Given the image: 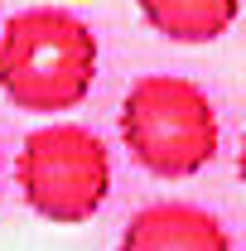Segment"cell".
I'll return each instance as SVG.
<instances>
[{"label": "cell", "mask_w": 246, "mask_h": 251, "mask_svg": "<svg viewBox=\"0 0 246 251\" xmlns=\"http://www.w3.org/2000/svg\"><path fill=\"white\" fill-rule=\"evenodd\" d=\"M97 34L63 5H29L0 34V92L20 111H73L97 82Z\"/></svg>", "instance_id": "obj_1"}, {"label": "cell", "mask_w": 246, "mask_h": 251, "mask_svg": "<svg viewBox=\"0 0 246 251\" xmlns=\"http://www.w3.org/2000/svg\"><path fill=\"white\" fill-rule=\"evenodd\" d=\"M121 140L159 179H188L208 169L222 145L217 106L184 73H145L121 97Z\"/></svg>", "instance_id": "obj_2"}, {"label": "cell", "mask_w": 246, "mask_h": 251, "mask_svg": "<svg viewBox=\"0 0 246 251\" xmlns=\"http://www.w3.org/2000/svg\"><path fill=\"white\" fill-rule=\"evenodd\" d=\"M20 193L49 222H87L111 193V150L77 121H49L25 135L15 159Z\"/></svg>", "instance_id": "obj_3"}, {"label": "cell", "mask_w": 246, "mask_h": 251, "mask_svg": "<svg viewBox=\"0 0 246 251\" xmlns=\"http://www.w3.org/2000/svg\"><path fill=\"white\" fill-rule=\"evenodd\" d=\"M121 251H232V232L208 208L164 198L125 222Z\"/></svg>", "instance_id": "obj_4"}, {"label": "cell", "mask_w": 246, "mask_h": 251, "mask_svg": "<svg viewBox=\"0 0 246 251\" xmlns=\"http://www.w3.org/2000/svg\"><path fill=\"white\" fill-rule=\"evenodd\" d=\"M154 34L174 44H213L237 20L242 0H135Z\"/></svg>", "instance_id": "obj_5"}]
</instances>
